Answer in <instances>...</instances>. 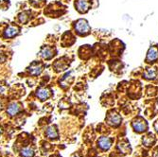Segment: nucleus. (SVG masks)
<instances>
[{
    "mask_svg": "<svg viewBox=\"0 0 158 157\" xmlns=\"http://www.w3.org/2000/svg\"><path fill=\"white\" fill-rule=\"evenodd\" d=\"M41 55L44 59L49 60L54 56V50L49 47H44L41 50Z\"/></svg>",
    "mask_w": 158,
    "mask_h": 157,
    "instance_id": "nucleus-11",
    "label": "nucleus"
},
{
    "mask_svg": "<svg viewBox=\"0 0 158 157\" xmlns=\"http://www.w3.org/2000/svg\"><path fill=\"white\" fill-rule=\"evenodd\" d=\"M132 125L136 133H143L147 130V123L143 119H135Z\"/></svg>",
    "mask_w": 158,
    "mask_h": 157,
    "instance_id": "nucleus-3",
    "label": "nucleus"
},
{
    "mask_svg": "<svg viewBox=\"0 0 158 157\" xmlns=\"http://www.w3.org/2000/svg\"><path fill=\"white\" fill-rule=\"evenodd\" d=\"M154 129H155V131L158 133V120L154 123Z\"/></svg>",
    "mask_w": 158,
    "mask_h": 157,
    "instance_id": "nucleus-16",
    "label": "nucleus"
},
{
    "mask_svg": "<svg viewBox=\"0 0 158 157\" xmlns=\"http://www.w3.org/2000/svg\"><path fill=\"white\" fill-rule=\"evenodd\" d=\"M146 79H153L155 77V70L153 68H149L144 74Z\"/></svg>",
    "mask_w": 158,
    "mask_h": 157,
    "instance_id": "nucleus-15",
    "label": "nucleus"
},
{
    "mask_svg": "<svg viewBox=\"0 0 158 157\" xmlns=\"http://www.w3.org/2000/svg\"><path fill=\"white\" fill-rule=\"evenodd\" d=\"M36 96L40 101H44L50 97V90L47 87H40L36 91Z\"/></svg>",
    "mask_w": 158,
    "mask_h": 157,
    "instance_id": "nucleus-4",
    "label": "nucleus"
},
{
    "mask_svg": "<svg viewBox=\"0 0 158 157\" xmlns=\"http://www.w3.org/2000/svg\"><path fill=\"white\" fill-rule=\"evenodd\" d=\"M19 32V28L17 26H9L7 27V30L4 32V36L6 38H13L14 36H16Z\"/></svg>",
    "mask_w": 158,
    "mask_h": 157,
    "instance_id": "nucleus-6",
    "label": "nucleus"
},
{
    "mask_svg": "<svg viewBox=\"0 0 158 157\" xmlns=\"http://www.w3.org/2000/svg\"><path fill=\"white\" fill-rule=\"evenodd\" d=\"M154 157H158V151H155V153H154Z\"/></svg>",
    "mask_w": 158,
    "mask_h": 157,
    "instance_id": "nucleus-18",
    "label": "nucleus"
},
{
    "mask_svg": "<svg viewBox=\"0 0 158 157\" xmlns=\"http://www.w3.org/2000/svg\"><path fill=\"white\" fill-rule=\"evenodd\" d=\"M2 133H3V130H2V128H1V127H0V136H1Z\"/></svg>",
    "mask_w": 158,
    "mask_h": 157,
    "instance_id": "nucleus-17",
    "label": "nucleus"
},
{
    "mask_svg": "<svg viewBox=\"0 0 158 157\" xmlns=\"http://www.w3.org/2000/svg\"><path fill=\"white\" fill-rule=\"evenodd\" d=\"M52 157H60V156H57V155H54V156H52Z\"/></svg>",
    "mask_w": 158,
    "mask_h": 157,
    "instance_id": "nucleus-20",
    "label": "nucleus"
},
{
    "mask_svg": "<svg viewBox=\"0 0 158 157\" xmlns=\"http://www.w3.org/2000/svg\"><path fill=\"white\" fill-rule=\"evenodd\" d=\"M20 155L22 157H33L34 155V150L31 147H25L21 150Z\"/></svg>",
    "mask_w": 158,
    "mask_h": 157,
    "instance_id": "nucleus-13",
    "label": "nucleus"
},
{
    "mask_svg": "<svg viewBox=\"0 0 158 157\" xmlns=\"http://www.w3.org/2000/svg\"><path fill=\"white\" fill-rule=\"evenodd\" d=\"M112 141L113 140L110 137L102 136L98 140V147L102 151H107L112 146Z\"/></svg>",
    "mask_w": 158,
    "mask_h": 157,
    "instance_id": "nucleus-2",
    "label": "nucleus"
},
{
    "mask_svg": "<svg viewBox=\"0 0 158 157\" xmlns=\"http://www.w3.org/2000/svg\"><path fill=\"white\" fill-rule=\"evenodd\" d=\"M43 70V65L40 63H33L30 67H28V71L33 76L39 75Z\"/></svg>",
    "mask_w": 158,
    "mask_h": 157,
    "instance_id": "nucleus-9",
    "label": "nucleus"
},
{
    "mask_svg": "<svg viewBox=\"0 0 158 157\" xmlns=\"http://www.w3.org/2000/svg\"><path fill=\"white\" fill-rule=\"evenodd\" d=\"M75 6L80 12H85L88 10L90 3H89L88 0H77Z\"/></svg>",
    "mask_w": 158,
    "mask_h": 157,
    "instance_id": "nucleus-8",
    "label": "nucleus"
},
{
    "mask_svg": "<svg viewBox=\"0 0 158 157\" xmlns=\"http://www.w3.org/2000/svg\"><path fill=\"white\" fill-rule=\"evenodd\" d=\"M107 122L112 126H118L121 122V118L117 113H111L107 118Z\"/></svg>",
    "mask_w": 158,
    "mask_h": 157,
    "instance_id": "nucleus-5",
    "label": "nucleus"
},
{
    "mask_svg": "<svg viewBox=\"0 0 158 157\" xmlns=\"http://www.w3.org/2000/svg\"><path fill=\"white\" fill-rule=\"evenodd\" d=\"M154 141H155V139H154L153 135L152 134H148L147 136H145L144 138H143V144H144L145 146L151 147L154 143Z\"/></svg>",
    "mask_w": 158,
    "mask_h": 157,
    "instance_id": "nucleus-14",
    "label": "nucleus"
},
{
    "mask_svg": "<svg viewBox=\"0 0 158 157\" xmlns=\"http://www.w3.org/2000/svg\"><path fill=\"white\" fill-rule=\"evenodd\" d=\"M73 157H81V156H80V155H74Z\"/></svg>",
    "mask_w": 158,
    "mask_h": 157,
    "instance_id": "nucleus-19",
    "label": "nucleus"
},
{
    "mask_svg": "<svg viewBox=\"0 0 158 157\" xmlns=\"http://www.w3.org/2000/svg\"><path fill=\"white\" fill-rule=\"evenodd\" d=\"M20 110H21V106H20L19 103H17V102H12V103H10L8 106L7 113L9 114L10 117H13V116H16L17 114L20 112Z\"/></svg>",
    "mask_w": 158,
    "mask_h": 157,
    "instance_id": "nucleus-7",
    "label": "nucleus"
},
{
    "mask_svg": "<svg viewBox=\"0 0 158 157\" xmlns=\"http://www.w3.org/2000/svg\"><path fill=\"white\" fill-rule=\"evenodd\" d=\"M46 135L48 139H56L59 136V133H58V130L56 129V127L50 126L46 131Z\"/></svg>",
    "mask_w": 158,
    "mask_h": 157,
    "instance_id": "nucleus-10",
    "label": "nucleus"
},
{
    "mask_svg": "<svg viewBox=\"0 0 158 157\" xmlns=\"http://www.w3.org/2000/svg\"><path fill=\"white\" fill-rule=\"evenodd\" d=\"M158 59V49L156 48H152L147 54V61L150 63L154 62Z\"/></svg>",
    "mask_w": 158,
    "mask_h": 157,
    "instance_id": "nucleus-12",
    "label": "nucleus"
},
{
    "mask_svg": "<svg viewBox=\"0 0 158 157\" xmlns=\"http://www.w3.org/2000/svg\"><path fill=\"white\" fill-rule=\"evenodd\" d=\"M75 30L77 31V32L81 35H85L87 34L90 31V27L88 25V23L85 20H78L75 24Z\"/></svg>",
    "mask_w": 158,
    "mask_h": 157,
    "instance_id": "nucleus-1",
    "label": "nucleus"
}]
</instances>
